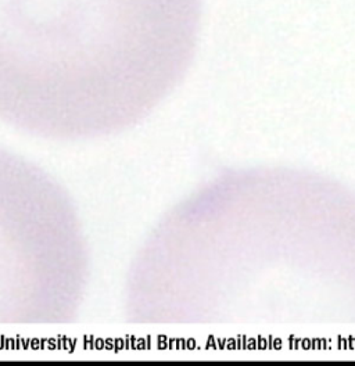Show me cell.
I'll return each mask as SVG.
<instances>
[{"label":"cell","mask_w":355,"mask_h":366,"mask_svg":"<svg viewBox=\"0 0 355 366\" xmlns=\"http://www.w3.org/2000/svg\"><path fill=\"white\" fill-rule=\"evenodd\" d=\"M200 22L201 0H0V88L157 83Z\"/></svg>","instance_id":"cell-1"}]
</instances>
